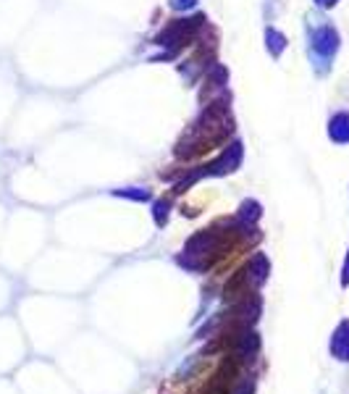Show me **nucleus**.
<instances>
[{"instance_id":"nucleus-3","label":"nucleus","mask_w":349,"mask_h":394,"mask_svg":"<svg viewBox=\"0 0 349 394\" xmlns=\"http://www.w3.org/2000/svg\"><path fill=\"white\" fill-rule=\"evenodd\" d=\"M271 45H274V55H278V53L284 50V37H281L278 32H274V29L268 32V48H271Z\"/></svg>"},{"instance_id":"nucleus-1","label":"nucleus","mask_w":349,"mask_h":394,"mask_svg":"<svg viewBox=\"0 0 349 394\" xmlns=\"http://www.w3.org/2000/svg\"><path fill=\"white\" fill-rule=\"evenodd\" d=\"M315 50H321V53H325V55H331V53L337 50V32H334V29H328V26H323V29L315 35Z\"/></svg>"},{"instance_id":"nucleus-2","label":"nucleus","mask_w":349,"mask_h":394,"mask_svg":"<svg viewBox=\"0 0 349 394\" xmlns=\"http://www.w3.org/2000/svg\"><path fill=\"white\" fill-rule=\"evenodd\" d=\"M331 137L337 142H349V113H339L331 121Z\"/></svg>"},{"instance_id":"nucleus-5","label":"nucleus","mask_w":349,"mask_h":394,"mask_svg":"<svg viewBox=\"0 0 349 394\" xmlns=\"http://www.w3.org/2000/svg\"><path fill=\"white\" fill-rule=\"evenodd\" d=\"M318 3H321V6H334L337 0H318Z\"/></svg>"},{"instance_id":"nucleus-4","label":"nucleus","mask_w":349,"mask_h":394,"mask_svg":"<svg viewBox=\"0 0 349 394\" xmlns=\"http://www.w3.org/2000/svg\"><path fill=\"white\" fill-rule=\"evenodd\" d=\"M171 6L174 8H189V6H195V0H171Z\"/></svg>"}]
</instances>
